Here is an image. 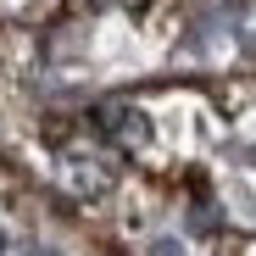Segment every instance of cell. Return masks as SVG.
<instances>
[{
  "label": "cell",
  "instance_id": "cell-1",
  "mask_svg": "<svg viewBox=\"0 0 256 256\" xmlns=\"http://www.w3.org/2000/svg\"><path fill=\"white\" fill-rule=\"evenodd\" d=\"M100 128H112L122 145H150V117L140 106H128V100H106L100 106Z\"/></svg>",
  "mask_w": 256,
  "mask_h": 256
},
{
  "label": "cell",
  "instance_id": "cell-2",
  "mask_svg": "<svg viewBox=\"0 0 256 256\" xmlns=\"http://www.w3.org/2000/svg\"><path fill=\"white\" fill-rule=\"evenodd\" d=\"M150 256H184V245H178V240H156Z\"/></svg>",
  "mask_w": 256,
  "mask_h": 256
},
{
  "label": "cell",
  "instance_id": "cell-3",
  "mask_svg": "<svg viewBox=\"0 0 256 256\" xmlns=\"http://www.w3.org/2000/svg\"><path fill=\"white\" fill-rule=\"evenodd\" d=\"M22 256H62V250H50V245H28Z\"/></svg>",
  "mask_w": 256,
  "mask_h": 256
},
{
  "label": "cell",
  "instance_id": "cell-4",
  "mask_svg": "<svg viewBox=\"0 0 256 256\" xmlns=\"http://www.w3.org/2000/svg\"><path fill=\"white\" fill-rule=\"evenodd\" d=\"M0 250H6V234H0Z\"/></svg>",
  "mask_w": 256,
  "mask_h": 256
}]
</instances>
